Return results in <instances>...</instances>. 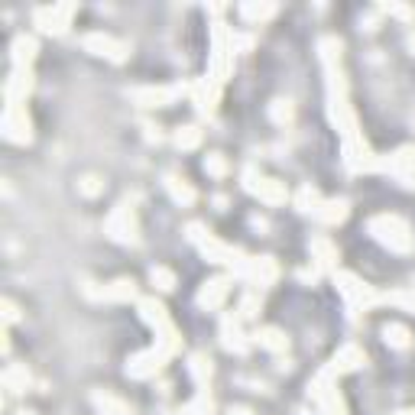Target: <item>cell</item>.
Masks as SVG:
<instances>
[{"label":"cell","instance_id":"21","mask_svg":"<svg viewBox=\"0 0 415 415\" xmlns=\"http://www.w3.org/2000/svg\"><path fill=\"white\" fill-rule=\"evenodd\" d=\"M201 143V130L198 127H182V130L176 133V147L178 149H195Z\"/></svg>","mask_w":415,"mask_h":415},{"label":"cell","instance_id":"8","mask_svg":"<svg viewBox=\"0 0 415 415\" xmlns=\"http://www.w3.org/2000/svg\"><path fill=\"white\" fill-rule=\"evenodd\" d=\"M30 91H33V75H30V69H13V75H10V78H7V85H4L7 104H23Z\"/></svg>","mask_w":415,"mask_h":415},{"label":"cell","instance_id":"2","mask_svg":"<svg viewBox=\"0 0 415 415\" xmlns=\"http://www.w3.org/2000/svg\"><path fill=\"white\" fill-rule=\"evenodd\" d=\"M4 137L10 143H30L33 130H30V117H26L23 104H7L4 108Z\"/></svg>","mask_w":415,"mask_h":415},{"label":"cell","instance_id":"26","mask_svg":"<svg viewBox=\"0 0 415 415\" xmlns=\"http://www.w3.org/2000/svg\"><path fill=\"white\" fill-rule=\"evenodd\" d=\"M78 188H81V195H88V198H94V195H101V188H104V182H101L98 176H85L81 182H78Z\"/></svg>","mask_w":415,"mask_h":415},{"label":"cell","instance_id":"24","mask_svg":"<svg viewBox=\"0 0 415 415\" xmlns=\"http://www.w3.org/2000/svg\"><path fill=\"white\" fill-rule=\"evenodd\" d=\"M205 172H208V176H215V178H221L224 172H227V162H224V156L221 153H211V156H208V159H205Z\"/></svg>","mask_w":415,"mask_h":415},{"label":"cell","instance_id":"30","mask_svg":"<svg viewBox=\"0 0 415 415\" xmlns=\"http://www.w3.org/2000/svg\"><path fill=\"white\" fill-rule=\"evenodd\" d=\"M20 415H33V412H20Z\"/></svg>","mask_w":415,"mask_h":415},{"label":"cell","instance_id":"16","mask_svg":"<svg viewBox=\"0 0 415 415\" xmlns=\"http://www.w3.org/2000/svg\"><path fill=\"white\" fill-rule=\"evenodd\" d=\"M4 383H7V390L20 392L30 386V373H26V367H20V363H13V367H7V373H4Z\"/></svg>","mask_w":415,"mask_h":415},{"label":"cell","instance_id":"20","mask_svg":"<svg viewBox=\"0 0 415 415\" xmlns=\"http://www.w3.org/2000/svg\"><path fill=\"white\" fill-rule=\"evenodd\" d=\"M383 338H386V344L390 347H409V331L402 328V324H386L383 328Z\"/></svg>","mask_w":415,"mask_h":415},{"label":"cell","instance_id":"11","mask_svg":"<svg viewBox=\"0 0 415 415\" xmlns=\"http://www.w3.org/2000/svg\"><path fill=\"white\" fill-rule=\"evenodd\" d=\"M224 295H227V279H211V283L201 289V295H198V302L205 308H217L224 302Z\"/></svg>","mask_w":415,"mask_h":415},{"label":"cell","instance_id":"6","mask_svg":"<svg viewBox=\"0 0 415 415\" xmlns=\"http://www.w3.org/2000/svg\"><path fill=\"white\" fill-rule=\"evenodd\" d=\"M72 13H75L72 4H65V7H39L36 13H33V23L42 33H65L69 30Z\"/></svg>","mask_w":415,"mask_h":415},{"label":"cell","instance_id":"3","mask_svg":"<svg viewBox=\"0 0 415 415\" xmlns=\"http://www.w3.org/2000/svg\"><path fill=\"white\" fill-rule=\"evenodd\" d=\"M108 234L120 244H137V217H133V205H117V211L108 217Z\"/></svg>","mask_w":415,"mask_h":415},{"label":"cell","instance_id":"29","mask_svg":"<svg viewBox=\"0 0 415 415\" xmlns=\"http://www.w3.org/2000/svg\"><path fill=\"white\" fill-rule=\"evenodd\" d=\"M409 46H412V49H415V36H412V39H409Z\"/></svg>","mask_w":415,"mask_h":415},{"label":"cell","instance_id":"27","mask_svg":"<svg viewBox=\"0 0 415 415\" xmlns=\"http://www.w3.org/2000/svg\"><path fill=\"white\" fill-rule=\"evenodd\" d=\"M4 315H7V324H13L20 318V312H16V305L10 299H4Z\"/></svg>","mask_w":415,"mask_h":415},{"label":"cell","instance_id":"7","mask_svg":"<svg viewBox=\"0 0 415 415\" xmlns=\"http://www.w3.org/2000/svg\"><path fill=\"white\" fill-rule=\"evenodd\" d=\"M185 88L182 85H172V88H133L130 98L137 101V104H143V108H166V104H172V101L182 94Z\"/></svg>","mask_w":415,"mask_h":415},{"label":"cell","instance_id":"25","mask_svg":"<svg viewBox=\"0 0 415 415\" xmlns=\"http://www.w3.org/2000/svg\"><path fill=\"white\" fill-rule=\"evenodd\" d=\"M269 114H273L276 123H289L292 120V104H289V101H276V104L269 108Z\"/></svg>","mask_w":415,"mask_h":415},{"label":"cell","instance_id":"1","mask_svg":"<svg viewBox=\"0 0 415 415\" xmlns=\"http://www.w3.org/2000/svg\"><path fill=\"white\" fill-rule=\"evenodd\" d=\"M370 234L380 240V244H386L390 250H396V254H409L415 246L412 234H409V224L402 221V217H392V215H380L370 221Z\"/></svg>","mask_w":415,"mask_h":415},{"label":"cell","instance_id":"23","mask_svg":"<svg viewBox=\"0 0 415 415\" xmlns=\"http://www.w3.org/2000/svg\"><path fill=\"white\" fill-rule=\"evenodd\" d=\"M188 373H192L198 383H205V380L211 377V360H208V357H201V354H195L192 363H188Z\"/></svg>","mask_w":415,"mask_h":415},{"label":"cell","instance_id":"18","mask_svg":"<svg viewBox=\"0 0 415 415\" xmlns=\"http://www.w3.org/2000/svg\"><path fill=\"white\" fill-rule=\"evenodd\" d=\"M312 254H315V260L322 263V266H334V260H338L334 246H331L324 237H315V240H312Z\"/></svg>","mask_w":415,"mask_h":415},{"label":"cell","instance_id":"14","mask_svg":"<svg viewBox=\"0 0 415 415\" xmlns=\"http://www.w3.org/2000/svg\"><path fill=\"white\" fill-rule=\"evenodd\" d=\"M133 295H137L133 279H117V283H110L108 289L101 292V299H108V302H130Z\"/></svg>","mask_w":415,"mask_h":415},{"label":"cell","instance_id":"13","mask_svg":"<svg viewBox=\"0 0 415 415\" xmlns=\"http://www.w3.org/2000/svg\"><path fill=\"white\" fill-rule=\"evenodd\" d=\"M312 215H315L318 221H324V224H338V221H344L347 217V205L344 201H322Z\"/></svg>","mask_w":415,"mask_h":415},{"label":"cell","instance_id":"9","mask_svg":"<svg viewBox=\"0 0 415 415\" xmlns=\"http://www.w3.org/2000/svg\"><path fill=\"white\" fill-rule=\"evenodd\" d=\"M246 188H250L260 201H266V205H279V201H285V188H283V182H276V178H254L250 176Z\"/></svg>","mask_w":415,"mask_h":415},{"label":"cell","instance_id":"19","mask_svg":"<svg viewBox=\"0 0 415 415\" xmlns=\"http://www.w3.org/2000/svg\"><path fill=\"white\" fill-rule=\"evenodd\" d=\"M149 283H153L156 289H162V292L176 289V276H172L166 266H153V269H149Z\"/></svg>","mask_w":415,"mask_h":415},{"label":"cell","instance_id":"5","mask_svg":"<svg viewBox=\"0 0 415 415\" xmlns=\"http://www.w3.org/2000/svg\"><path fill=\"white\" fill-rule=\"evenodd\" d=\"M338 289H341V295L347 299L351 308H370L373 302H377V295L370 292V285H363L360 279L351 276V273H338Z\"/></svg>","mask_w":415,"mask_h":415},{"label":"cell","instance_id":"22","mask_svg":"<svg viewBox=\"0 0 415 415\" xmlns=\"http://www.w3.org/2000/svg\"><path fill=\"white\" fill-rule=\"evenodd\" d=\"M273 13H276V7H273V4H263V7H256V4H244V7H240V16L256 20V23H260V20H269Z\"/></svg>","mask_w":415,"mask_h":415},{"label":"cell","instance_id":"12","mask_svg":"<svg viewBox=\"0 0 415 415\" xmlns=\"http://www.w3.org/2000/svg\"><path fill=\"white\" fill-rule=\"evenodd\" d=\"M254 341L260 347H266V351H273V354H279V351H285V344H289V341H285V334L279 328H260L254 334Z\"/></svg>","mask_w":415,"mask_h":415},{"label":"cell","instance_id":"15","mask_svg":"<svg viewBox=\"0 0 415 415\" xmlns=\"http://www.w3.org/2000/svg\"><path fill=\"white\" fill-rule=\"evenodd\" d=\"M166 188H169V195L178 201V205H192L195 201V188L192 185H185L182 178H176V176L166 178Z\"/></svg>","mask_w":415,"mask_h":415},{"label":"cell","instance_id":"17","mask_svg":"<svg viewBox=\"0 0 415 415\" xmlns=\"http://www.w3.org/2000/svg\"><path fill=\"white\" fill-rule=\"evenodd\" d=\"M224 344L231 347V351H237V354H244L246 347V341H244V334H240V328H237V322H231V318H227V322H224Z\"/></svg>","mask_w":415,"mask_h":415},{"label":"cell","instance_id":"4","mask_svg":"<svg viewBox=\"0 0 415 415\" xmlns=\"http://www.w3.org/2000/svg\"><path fill=\"white\" fill-rule=\"evenodd\" d=\"M81 46L94 55H104V59H110V62L127 59V46L117 42L114 36H108V33H85V36H81Z\"/></svg>","mask_w":415,"mask_h":415},{"label":"cell","instance_id":"31","mask_svg":"<svg viewBox=\"0 0 415 415\" xmlns=\"http://www.w3.org/2000/svg\"><path fill=\"white\" fill-rule=\"evenodd\" d=\"M127 415H133V412H127Z\"/></svg>","mask_w":415,"mask_h":415},{"label":"cell","instance_id":"10","mask_svg":"<svg viewBox=\"0 0 415 415\" xmlns=\"http://www.w3.org/2000/svg\"><path fill=\"white\" fill-rule=\"evenodd\" d=\"M36 39L33 36H16L13 46H10V59H13V69H30V62L36 59Z\"/></svg>","mask_w":415,"mask_h":415},{"label":"cell","instance_id":"28","mask_svg":"<svg viewBox=\"0 0 415 415\" xmlns=\"http://www.w3.org/2000/svg\"><path fill=\"white\" fill-rule=\"evenodd\" d=\"M231 415H250V409H246V406H234Z\"/></svg>","mask_w":415,"mask_h":415}]
</instances>
